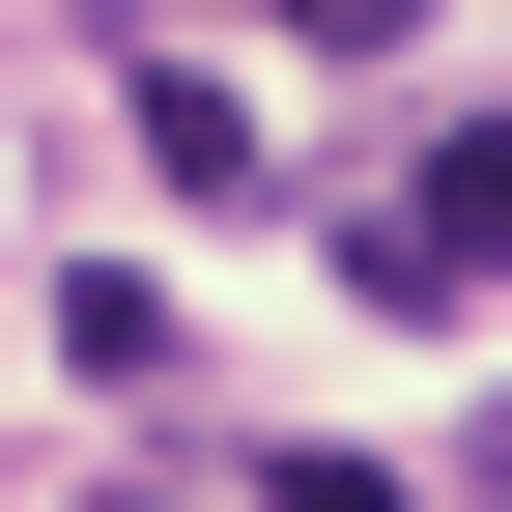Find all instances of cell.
<instances>
[{
    "mask_svg": "<svg viewBox=\"0 0 512 512\" xmlns=\"http://www.w3.org/2000/svg\"><path fill=\"white\" fill-rule=\"evenodd\" d=\"M456 484H484V512H512V399H484V427H456Z\"/></svg>",
    "mask_w": 512,
    "mask_h": 512,
    "instance_id": "obj_5",
    "label": "cell"
},
{
    "mask_svg": "<svg viewBox=\"0 0 512 512\" xmlns=\"http://www.w3.org/2000/svg\"><path fill=\"white\" fill-rule=\"evenodd\" d=\"M256 512H427V484H399V456H285Z\"/></svg>",
    "mask_w": 512,
    "mask_h": 512,
    "instance_id": "obj_3",
    "label": "cell"
},
{
    "mask_svg": "<svg viewBox=\"0 0 512 512\" xmlns=\"http://www.w3.org/2000/svg\"><path fill=\"white\" fill-rule=\"evenodd\" d=\"M427 256H456V285H484V256H512V114H456V143H427V200H399Z\"/></svg>",
    "mask_w": 512,
    "mask_h": 512,
    "instance_id": "obj_2",
    "label": "cell"
},
{
    "mask_svg": "<svg viewBox=\"0 0 512 512\" xmlns=\"http://www.w3.org/2000/svg\"><path fill=\"white\" fill-rule=\"evenodd\" d=\"M143 171H171V200H256L285 143H256V86H228V57H143Z\"/></svg>",
    "mask_w": 512,
    "mask_h": 512,
    "instance_id": "obj_1",
    "label": "cell"
},
{
    "mask_svg": "<svg viewBox=\"0 0 512 512\" xmlns=\"http://www.w3.org/2000/svg\"><path fill=\"white\" fill-rule=\"evenodd\" d=\"M285 29H313V57H399V29H427V0H285Z\"/></svg>",
    "mask_w": 512,
    "mask_h": 512,
    "instance_id": "obj_4",
    "label": "cell"
}]
</instances>
